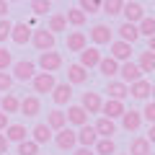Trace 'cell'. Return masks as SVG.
Listing matches in <instances>:
<instances>
[{
  "label": "cell",
  "instance_id": "f5cc1de1",
  "mask_svg": "<svg viewBox=\"0 0 155 155\" xmlns=\"http://www.w3.org/2000/svg\"><path fill=\"white\" fill-rule=\"evenodd\" d=\"M127 155H129V153H127Z\"/></svg>",
  "mask_w": 155,
  "mask_h": 155
},
{
  "label": "cell",
  "instance_id": "1f68e13d",
  "mask_svg": "<svg viewBox=\"0 0 155 155\" xmlns=\"http://www.w3.org/2000/svg\"><path fill=\"white\" fill-rule=\"evenodd\" d=\"M129 155H150V142L147 137H134L129 145Z\"/></svg>",
  "mask_w": 155,
  "mask_h": 155
},
{
  "label": "cell",
  "instance_id": "f1b7e54d",
  "mask_svg": "<svg viewBox=\"0 0 155 155\" xmlns=\"http://www.w3.org/2000/svg\"><path fill=\"white\" fill-rule=\"evenodd\" d=\"M65 18H67V26H75V28H80L83 26L85 21H88V16H85L83 11H80V8H67V13H65Z\"/></svg>",
  "mask_w": 155,
  "mask_h": 155
},
{
  "label": "cell",
  "instance_id": "5b68a950",
  "mask_svg": "<svg viewBox=\"0 0 155 155\" xmlns=\"http://www.w3.org/2000/svg\"><path fill=\"white\" fill-rule=\"evenodd\" d=\"M54 145L60 150H75V145H78V132L75 129H70V127H65V129H60V132H54Z\"/></svg>",
  "mask_w": 155,
  "mask_h": 155
},
{
  "label": "cell",
  "instance_id": "f907efd6",
  "mask_svg": "<svg viewBox=\"0 0 155 155\" xmlns=\"http://www.w3.org/2000/svg\"><path fill=\"white\" fill-rule=\"evenodd\" d=\"M150 96H153V101H155V83H153V88H150Z\"/></svg>",
  "mask_w": 155,
  "mask_h": 155
},
{
  "label": "cell",
  "instance_id": "2e32d148",
  "mask_svg": "<svg viewBox=\"0 0 155 155\" xmlns=\"http://www.w3.org/2000/svg\"><path fill=\"white\" fill-rule=\"evenodd\" d=\"M67 83H70V85H83V83H88V70L80 67L78 62H75V65H67Z\"/></svg>",
  "mask_w": 155,
  "mask_h": 155
},
{
  "label": "cell",
  "instance_id": "7dc6e473",
  "mask_svg": "<svg viewBox=\"0 0 155 155\" xmlns=\"http://www.w3.org/2000/svg\"><path fill=\"white\" fill-rule=\"evenodd\" d=\"M147 142L155 145V124H150V129H147Z\"/></svg>",
  "mask_w": 155,
  "mask_h": 155
},
{
  "label": "cell",
  "instance_id": "e0dca14e",
  "mask_svg": "<svg viewBox=\"0 0 155 155\" xmlns=\"http://www.w3.org/2000/svg\"><path fill=\"white\" fill-rule=\"evenodd\" d=\"M70 98H72V85L70 83H57L54 91H52V101L57 106H65V104H70Z\"/></svg>",
  "mask_w": 155,
  "mask_h": 155
},
{
  "label": "cell",
  "instance_id": "60d3db41",
  "mask_svg": "<svg viewBox=\"0 0 155 155\" xmlns=\"http://www.w3.org/2000/svg\"><path fill=\"white\" fill-rule=\"evenodd\" d=\"M13 75L11 72H0V93H11V88H13Z\"/></svg>",
  "mask_w": 155,
  "mask_h": 155
},
{
  "label": "cell",
  "instance_id": "cb8c5ba5",
  "mask_svg": "<svg viewBox=\"0 0 155 155\" xmlns=\"http://www.w3.org/2000/svg\"><path fill=\"white\" fill-rule=\"evenodd\" d=\"M52 137H54V132H52V129L47 127L44 122H39L36 127L31 129V140H34V142H36V145H47V142H49Z\"/></svg>",
  "mask_w": 155,
  "mask_h": 155
},
{
  "label": "cell",
  "instance_id": "d590c367",
  "mask_svg": "<svg viewBox=\"0 0 155 155\" xmlns=\"http://www.w3.org/2000/svg\"><path fill=\"white\" fill-rule=\"evenodd\" d=\"M101 11L109 13V16H119L124 11V3L122 0H106V3H101Z\"/></svg>",
  "mask_w": 155,
  "mask_h": 155
},
{
  "label": "cell",
  "instance_id": "7a4b0ae2",
  "mask_svg": "<svg viewBox=\"0 0 155 155\" xmlns=\"http://www.w3.org/2000/svg\"><path fill=\"white\" fill-rule=\"evenodd\" d=\"M11 75H13V80H21V83L28 80V83H31L34 75H36V65H34L31 60H18V62H13Z\"/></svg>",
  "mask_w": 155,
  "mask_h": 155
},
{
  "label": "cell",
  "instance_id": "681fc988",
  "mask_svg": "<svg viewBox=\"0 0 155 155\" xmlns=\"http://www.w3.org/2000/svg\"><path fill=\"white\" fill-rule=\"evenodd\" d=\"M147 52H153V54H155V36L150 39V44H147Z\"/></svg>",
  "mask_w": 155,
  "mask_h": 155
},
{
  "label": "cell",
  "instance_id": "8d00e7d4",
  "mask_svg": "<svg viewBox=\"0 0 155 155\" xmlns=\"http://www.w3.org/2000/svg\"><path fill=\"white\" fill-rule=\"evenodd\" d=\"M28 8H31L34 16H44L47 11H52V3H49V0H31Z\"/></svg>",
  "mask_w": 155,
  "mask_h": 155
},
{
  "label": "cell",
  "instance_id": "ab89813d",
  "mask_svg": "<svg viewBox=\"0 0 155 155\" xmlns=\"http://www.w3.org/2000/svg\"><path fill=\"white\" fill-rule=\"evenodd\" d=\"M78 8H80L85 16H91V13H101V3H96V0H83V3H78Z\"/></svg>",
  "mask_w": 155,
  "mask_h": 155
},
{
  "label": "cell",
  "instance_id": "836d02e7",
  "mask_svg": "<svg viewBox=\"0 0 155 155\" xmlns=\"http://www.w3.org/2000/svg\"><path fill=\"white\" fill-rule=\"evenodd\" d=\"M137 31H140V36L153 39V36H155V18H153V16H145L142 21L137 23Z\"/></svg>",
  "mask_w": 155,
  "mask_h": 155
},
{
  "label": "cell",
  "instance_id": "ffe728a7",
  "mask_svg": "<svg viewBox=\"0 0 155 155\" xmlns=\"http://www.w3.org/2000/svg\"><path fill=\"white\" fill-rule=\"evenodd\" d=\"M85 47H88V36H85L83 31H70L67 34V49L70 52H78V54H80Z\"/></svg>",
  "mask_w": 155,
  "mask_h": 155
},
{
  "label": "cell",
  "instance_id": "7c38bea8",
  "mask_svg": "<svg viewBox=\"0 0 155 155\" xmlns=\"http://www.w3.org/2000/svg\"><path fill=\"white\" fill-rule=\"evenodd\" d=\"M124 101H104V106H101V116H106V119H111V122H114V119H122L124 116Z\"/></svg>",
  "mask_w": 155,
  "mask_h": 155
},
{
  "label": "cell",
  "instance_id": "ac0fdd59",
  "mask_svg": "<svg viewBox=\"0 0 155 155\" xmlns=\"http://www.w3.org/2000/svg\"><path fill=\"white\" fill-rule=\"evenodd\" d=\"M122 127L127 129V132H137V129L142 127V111H134V109L124 111V116H122Z\"/></svg>",
  "mask_w": 155,
  "mask_h": 155
},
{
  "label": "cell",
  "instance_id": "3957f363",
  "mask_svg": "<svg viewBox=\"0 0 155 155\" xmlns=\"http://www.w3.org/2000/svg\"><path fill=\"white\" fill-rule=\"evenodd\" d=\"M39 67H41V72H49V75H54L57 70L62 67V54L60 52H44V54H39Z\"/></svg>",
  "mask_w": 155,
  "mask_h": 155
},
{
  "label": "cell",
  "instance_id": "74e56055",
  "mask_svg": "<svg viewBox=\"0 0 155 155\" xmlns=\"http://www.w3.org/2000/svg\"><path fill=\"white\" fill-rule=\"evenodd\" d=\"M16 153H18V155H39V145L34 142V140H23V142L18 145Z\"/></svg>",
  "mask_w": 155,
  "mask_h": 155
},
{
  "label": "cell",
  "instance_id": "ba28073f",
  "mask_svg": "<svg viewBox=\"0 0 155 155\" xmlns=\"http://www.w3.org/2000/svg\"><path fill=\"white\" fill-rule=\"evenodd\" d=\"M119 78H122L124 85H132L137 80H142V70L137 67V62H124V65H119Z\"/></svg>",
  "mask_w": 155,
  "mask_h": 155
},
{
  "label": "cell",
  "instance_id": "44dd1931",
  "mask_svg": "<svg viewBox=\"0 0 155 155\" xmlns=\"http://www.w3.org/2000/svg\"><path fill=\"white\" fill-rule=\"evenodd\" d=\"M122 13H124V18H127V23H134V26L145 18V8L140 5V3H124Z\"/></svg>",
  "mask_w": 155,
  "mask_h": 155
},
{
  "label": "cell",
  "instance_id": "5bb4252c",
  "mask_svg": "<svg viewBox=\"0 0 155 155\" xmlns=\"http://www.w3.org/2000/svg\"><path fill=\"white\" fill-rule=\"evenodd\" d=\"M96 142H98V134H96L93 124H85V127L78 129V145H80V147H91L93 150Z\"/></svg>",
  "mask_w": 155,
  "mask_h": 155
},
{
  "label": "cell",
  "instance_id": "d6986e66",
  "mask_svg": "<svg viewBox=\"0 0 155 155\" xmlns=\"http://www.w3.org/2000/svg\"><path fill=\"white\" fill-rule=\"evenodd\" d=\"M47 127L52 129V132H60V129H65L67 127V116H65V111H60V109H52L49 114H47Z\"/></svg>",
  "mask_w": 155,
  "mask_h": 155
},
{
  "label": "cell",
  "instance_id": "8992f818",
  "mask_svg": "<svg viewBox=\"0 0 155 155\" xmlns=\"http://www.w3.org/2000/svg\"><path fill=\"white\" fill-rule=\"evenodd\" d=\"M54 85H57V80H54V75H49V72H36L34 80H31L34 93H52Z\"/></svg>",
  "mask_w": 155,
  "mask_h": 155
},
{
  "label": "cell",
  "instance_id": "6da1fadb",
  "mask_svg": "<svg viewBox=\"0 0 155 155\" xmlns=\"http://www.w3.org/2000/svg\"><path fill=\"white\" fill-rule=\"evenodd\" d=\"M54 41H57L54 34H52L47 26H44V28H34V34H31V44L39 49V54L52 52V49H54Z\"/></svg>",
  "mask_w": 155,
  "mask_h": 155
},
{
  "label": "cell",
  "instance_id": "4316f807",
  "mask_svg": "<svg viewBox=\"0 0 155 155\" xmlns=\"http://www.w3.org/2000/svg\"><path fill=\"white\" fill-rule=\"evenodd\" d=\"M150 88H153V85L142 78V80H137V83L129 85V96H132V98H137V101H145V98H150Z\"/></svg>",
  "mask_w": 155,
  "mask_h": 155
},
{
  "label": "cell",
  "instance_id": "603a6c76",
  "mask_svg": "<svg viewBox=\"0 0 155 155\" xmlns=\"http://www.w3.org/2000/svg\"><path fill=\"white\" fill-rule=\"evenodd\" d=\"M80 106H83L88 114H101V106H104V101H101L98 93H83V98H80Z\"/></svg>",
  "mask_w": 155,
  "mask_h": 155
},
{
  "label": "cell",
  "instance_id": "83f0119b",
  "mask_svg": "<svg viewBox=\"0 0 155 155\" xmlns=\"http://www.w3.org/2000/svg\"><path fill=\"white\" fill-rule=\"evenodd\" d=\"M5 140H8V142L21 145L23 140H28V132H26V127H23V124H11V127L5 129Z\"/></svg>",
  "mask_w": 155,
  "mask_h": 155
},
{
  "label": "cell",
  "instance_id": "7bdbcfd3",
  "mask_svg": "<svg viewBox=\"0 0 155 155\" xmlns=\"http://www.w3.org/2000/svg\"><path fill=\"white\" fill-rule=\"evenodd\" d=\"M142 119H147L150 124H155V101H147L142 109Z\"/></svg>",
  "mask_w": 155,
  "mask_h": 155
},
{
  "label": "cell",
  "instance_id": "30bf717a",
  "mask_svg": "<svg viewBox=\"0 0 155 155\" xmlns=\"http://www.w3.org/2000/svg\"><path fill=\"white\" fill-rule=\"evenodd\" d=\"M96 134H98V140H114L116 134V122H111V119H106V116H98L93 124Z\"/></svg>",
  "mask_w": 155,
  "mask_h": 155
},
{
  "label": "cell",
  "instance_id": "f35d334b",
  "mask_svg": "<svg viewBox=\"0 0 155 155\" xmlns=\"http://www.w3.org/2000/svg\"><path fill=\"white\" fill-rule=\"evenodd\" d=\"M11 67H13V54L5 47H0V72H8Z\"/></svg>",
  "mask_w": 155,
  "mask_h": 155
},
{
  "label": "cell",
  "instance_id": "8fae6325",
  "mask_svg": "<svg viewBox=\"0 0 155 155\" xmlns=\"http://www.w3.org/2000/svg\"><path fill=\"white\" fill-rule=\"evenodd\" d=\"M31 34H34V28L28 26V23H13L11 41H13V44H18V47H23V44L31 41Z\"/></svg>",
  "mask_w": 155,
  "mask_h": 155
},
{
  "label": "cell",
  "instance_id": "b9f144b4",
  "mask_svg": "<svg viewBox=\"0 0 155 155\" xmlns=\"http://www.w3.org/2000/svg\"><path fill=\"white\" fill-rule=\"evenodd\" d=\"M11 31H13V23L8 18H0V44H5V39H11Z\"/></svg>",
  "mask_w": 155,
  "mask_h": 155
},
{
  "label": "cell",
  "instance_id": "d4e9b609",
  "mask_svg": "<svg viewBox=\"0 0 155 155\" xmlns=\"http://www.w3.org/2000/svg\"><path fill=\"white\" fill-rule=\"evenodd\" d=\"M39 111H41L39 96H26V98H21V114L23 116H36Z\"/></svg>",
  "mask_w": 155,
  "mask_h": 155
},
{
  "label": "cell",
  "instance_id": "f546056e",
  "mask_svg": "<svg viewBox=\"0 0 155 155\" xmlns=\"http://www.w3.org/2000/svg\"><path fill=\"white\" fill-rule=\"evenodd\" d=\"M98 70H101V75L114 78V75H119V62H116V60H111V57H101Z\"/></svg>",
  "mask_w": 155,
  "mask_h": 155
},
{
  "label": "cell",
  "instance_id": "277c9868",
  "mask_svg": "<svg viewBox=\"0 0 155 155\" xmlns=\"http://www.w3.org/2000/svg\"><path fill=\"white\" fill-rule=\"evenodd\" d=\"M111 60H116L119 65H124V62H132V44H127V41H119V39H114L111 41Z\"/></svg>",
  "mask_w": 155,
  "mask_h": 155
},
{
  "label": "cell",
  "instance_id": "7402d4cb",
  "mask_svg": "<svg viewBox=\"0 0 155 155\" xmlns=\"http://www.w3.org/2000/svg\"><path fill=\"white\" fill-rule=\"evenodd\" d=\"M0 111L3 114H18L21 111V98L18 96H13V93H5V96H0Z\"/></svg>",
  "mask_w": 155,
  "mask_h": 155
},
{
  "label": "cell",
  "instance_id": "816d5d0a",
  "mask_svg": "<svg viewBox=\"0 0 155 155\" xmlns=\"http://www.w3.org/2000/svg\"><path fill=\"white\" fill-rule=\"evenodd\" d=\"M150 155H155V153H150Z\"/></svg>",
  "mask_w": 155,
  "mask_h": 155
},
{
  "label": "cell",
  "instance_id": "bcb514c9",
  "mask_svg": "<svg viewBox=\"0 0 155 155\" xmlns=\"http://www.w3.org/2000/svg\"><path fill=\"white\" fill-rule=\"evenodd\" d=\"M8 11H11V5H8L5 0H0V18H5V16H8Z\"/></svg>",
  "mask_w": 155,
  "mask_h": 155
},
{
  "label": "cell",
  "instance_id": "484cf974",
  "mask_svg": "<svg viewBox=\"0 0 155 155\" xmlns=\"http://www.w3.org/2000/svg\"><path fill=\"white\" fill-rule=\"evenodd\" d=\"M116 31H119V41H127V44H134V41L140 39V31H137L134 23H127V21H124Z\"/></svg>",
  "mask_w": 155,
  "mask_h": 155
},
{
  "label": "cell",
  "instance_id": "9c48e42d",
  "mask_svg": "<svg viewBox=\"0 0 155 155\" xmlns=\"http://www.w3.org/2000/svg\"><path fill=\"white\" fill-rule=\"evenodd\" d=\"M65 116H67V124H72V127H78V129L88 124V111H85L80 104H75V106H67Z\"/></svg>",
  "mask_w": 155,
  "mask_h": 155
},
{
  "label": "cell",
  "instance_id": "52a82bcc",
  "mask_svg": "<svg viewBox=\"0 0 155 155\" xmlns=\"http://www.w3.org/2000/svg\"><path fill=\"white\" fill-rule=\"evenodd\" d=\"M91 41H93L96 47L111 44V41H114V28H109L106 23H96V26L91 28Z\"/></svg>",
  "mask_w": 155,
  "mask_h": 155
},
{
  "label": "cell",
  "instance_id": "ee69618b",
  "mask_svg": "<svg viewBox=\"0 0 155 155\" xmlns=\"http://www.w3.org/2000/svg\"><path fill=\"white\" fill-rule=\"evenodd\" d=\"M8 127H11V116H8V114H3V111H0V132H5Z\"/></svg>",
  "mask_w": 155,
  "mask_h": 155
},
{
  "label": "cell",
  "instance_id": "d6a6232c",
  "mask_svg": "<svg viewBox=\"0 0 155 155\" xmlns=\"http://www.w3.org/2000/svg\"><path fill=\"white\" fill-rule=\"evenodd\" d=\"M137 67H140L142 72H153V70H155V54H153V52H147V49H145V52H140Z\"/></svg>",
  "mask_w": 155,
  "mask_h": 155
},
{
  "label": "cell",
  "instance_id": "e575fe53",
  "mask_svg": "<svg viewBox=\"0 0 155 155\" xmlns=\"http://www.w3.org/2000/svg\"><path fill=\"white\" fill-rule=\"evenodd\" d=\"M96 155H116V142L114 140H98L93 147Z\"/></svg>",
  "mask_w": 155,
  "mask_h": 155
},
{
  "label": "cell",
  "instance_id": "4dcf8cb0",
  "mask_svg": "<svg viewBox=\"0 0 155 155\" xmlns=\"http://www.w3.org/2000/svg\"><path fill=\"white\" fill-rule=\"evenodd\" d=\"M49 28L52 34H60V31H67V18H65V13H52L49 16Z\"/></svg>",
  "mask_w": 155,
  "mask_h": 155
},
{
  "label": "cell",
  "instance_id": "f6af8a7d",
  "mask_svg": "<svg viewBox=\"0 0 155 155\" xmlns=\"http://www.w3.org/2000/svg\"><path fill=\"white\" fill-rule=\"evenodd\" d=\"M8 140H5V134H0V155H8Z\"/></svg>",
  "mask_w": 155,
  "mask_h": 155
},
{
  "label": "cell",
  "instance_id": "9a60e30c",
  "mask_svg": "<svg viewBox=\"0 0 155 155\" xmlns=\"http://www.w3.org/2000/svg\"><path fill=\"white\" fill-rule=\"evenodd\" d=\"M106 93L111 101H124L129 96V85H124L122 80H109L106 83Z\"/></svg>",
  "mask_w": 155,
  "mask_h": 155
},
{
  "label": "cell",
  "instance_id": "c3c4849f",
  "mask_svg": "<svg viewBox=\"0 0 155 155\" xmlns=\"http://www.w3.org/2000/svg\"><path fill=\"white\" fill-rule=\"evenodd\" d=\"M72 155H96V153H93L91 147H78V150H75Z\"/></svg>",
  "mask_w": 155,
  "mask_h": 155
},
{
  "label": "cell",
  "instance_id": "4fadbf2b",
  "mask_svg": "<svg viewBox=\"0 0 155 155\" xmlns=\"http://www.w3.org/2000/svg\"><path fill=\"white\" fill-rule=\"evenodd\" d=\"M78 65L85 67V70L98 67V65H101V52H98V47H85V49L80 52V62H78Z\"/></svg>",
  "mask_w": 155,
  "mask_h": 155
}]
</instances>
